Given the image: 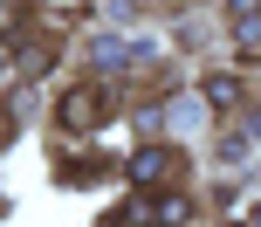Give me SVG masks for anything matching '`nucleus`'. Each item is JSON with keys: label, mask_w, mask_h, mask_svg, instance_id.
Wrapping results in <instances>:
<instances>
[{"label": "nucleus", "mask_w": 261, "mask_h": 227, "mask_svg": "<svg viewBox=\"0 0 261 227\" xmlns=\"http://www.w3.org/2000/svg\"><path fill=\"white\" fill-rule=\"evenodd\" d=\"M62 124H69V131H90V124H96V90H76V96H69V104H62Z\"/></svg>", "instance_id": "nucleus-1"}, {"label": "nucleus", "mask_w": 261, "mask_h": 227, "mask_svg": "<svg viewBox=\"0 0 261 227\" xmlns=\"http://www.w3.org/2000/svg\"><path fill=\"white\" fill-rule=\"evenodd\" d=\"M199 104H213V110L241 104V83H234V76H206V90H199Z\"/></svg>", "instance_id": "nucleus-2"}, {"label": "nucleus", "mask_w": 261, "mask_h": 227, "mask_svg": "<svg viewBox=\"0 0 261 227\" xmlns=\"http://www.w3.org/2000/svg\"><path fill=\"white\" fill-rule=\"evenodd\" d=\"M158 165H165L158 152H138V159H130V179H138V186H151V179H158Z\"/></svg>", "instance_id": "nucleus-3"}, {"label": "nucleus", "mask_w": 261, "mask_h": 227, "mask_svg": "<svg viewBox=\"0 0 261 227\" xmlns=\"http://www.w3.org/2000/svg\"><path fill=\"white\" fill-rule=\"evenodd\" d=\"M172 124H179V131H193V124H199V104H193V96H179V104H172Z\"/></svg>", "instance_id": "nucleus-4"}, {"label": "nucleus", "mask_w": 261, "mask_h": 227, "mask_svg": "<svg viewBox=\"0 0 261 227\" xmlns=\"http://www.w3.org/2000/svg\"><path fill=\"white\" fill-rule=\"evenodd\" d=\"M234 35H241V48H261V14H241Z\"/></svg>", "instance_id": "nucleus-5"}, {"label": "nucleus", "mask_w": 261, "mask_h": 227, "mask_svg": "<svg viewBox=\"0 0 261 227\" xmlns=\"http://www.w3.org/2000/svg\"><path fill=\"white\" fill-rule=\"evenodd\" d=\"M234 14H261V0H234Z\"/></svg>", "instance_id": "nucleus-6"}, {"label": "nucleus", "mask_w": 261, "mask_h": 227, "mask_svg": "<svg viewBox=\"0 0 261 227\" xmlns=\"http://www.w3.org/2000/svg\"><path fill=\"white\" fill-rule=\"evenodd\" d=\"M241 227H261V220H241Z\"/></svg>", "instance_id": "nucleus-7"}]
</instances>
